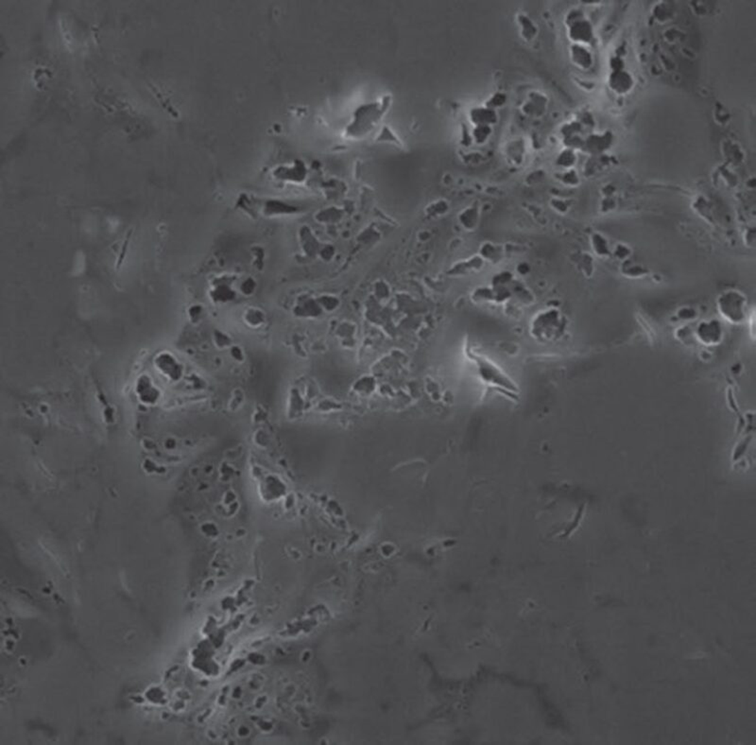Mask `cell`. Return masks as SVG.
<instances>
[{
	"label": "cell",
	"mask_w": 756,
	"mask_h": 745,
	"mask_svg": "<svg viewBox=\"0 0 756 745\" xmlns=\"http://www.w3.org/2000/svg\"><path fill=\"white\" fill-rule=\"evenodd\" d=\"M381 112H379L378 107L368 106L364 108H360L357 112L356 119L353 122L351 126H349L347 132L351 137H357L362 132H368V130L371 128L372 125L377 121Z\"/></svg>",
	"instance_id": "1"
}]
</instances>
